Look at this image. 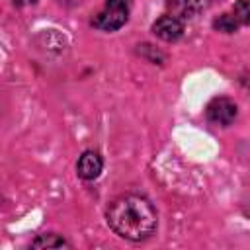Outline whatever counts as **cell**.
Here are the masks:
<instances>
[{
    "instance_id": "cell-1",
    "label": "cell",
    "mask_w": 250,
    "mask_h": 250,
    "mask_svg": "<svg viewBox=\"0 0 250 250\" xmlns=\"http://www.w3.org/2000/svg\"><path fill=\"white\" fill-rule=\"evenodd\" d=\"M156 209L152 203L135 193L115 197L107 207V225L123 238L143 240L156 229Z\"/></svg>"
},
{
    "instance_id": "cell-2",
    "label": "cell",
    "mask_w": 250,
    "mask_h": 250,
    "mask_svg": "<svg viewBox=\"0 0 250 250\" xmlns=\"http://www.w3.org/2000/svg\"><path fill=\"white\" fill-rule=\"evenodd\" d=\"M129 8H131V0H105V6L94 16L92 23L98 29L115 31L127 21Z\"/></svg>"
},
{
    "instance_id": "cell-3",
    "label": "cell",
    "mask_w": 250,
    "mask_h": 250,
    "mask_svg": "<svg viewBox=\"0 0 250 250\" xmlns=\"http://www.w3.org/2000/svg\"><path fill=\"white\" fill-rule=\"evenodd\" d=\"M236 117V104L229 98H215L207 105V119L215 125H230Z\"/></svg>"
},
{
    "instance_id": "cell-4",
    "label": "cell",
    "mask_w": 250,
    "mask_h": 250,
    "mask_svg": "<svg viewBox=\"0 0 250 250\" xmlns=\"http://www.w3.org/2000/svg\"><path fill=\"white\" fill-rule=\"evenodd\" d=\"M152 31H154V35H158V37L164 39V41H176V39H180L182 33H184V23H182L178 18L166 14V16H160V18L154 21Z\"/></svg>"
},
{
    "instance_id": "cell-5",
    "label": "cell",
    "mask_w": 250,
    "mask_h": 250,
    "mask_svg": "<svg viewBox=\"0 0 250 250\" xmlns=\"http://www.w3.org/2000/svg\"><path fill=\"white\" fill-rule=\"evenodd\" d=\"M102 166H104V162H102L100 154L94 152V150H86V152L80 156V160H78V164H76V170H78V176H80V178H84V180H94V178L100 176Z\"/></svg>"
},
{
    "instance_id": "cell-6",
    "label": "cell",
    "mask_w": 250,
    "mask_h": 250,
    "mask_svg": "<svg viewBox=\"0 0 250 250\" xmlns=\"http://www.w3.org/2000/svg\"><path fill=\"white\" fill-rule=\"evenodd\" d=\"M168 6L172 10L170 16L178 18L180 21L193 18V14L197 12V0H168Z\"/></svg>"
},
{
    "instance_id": "cell-7",
    "label": "cell",
    "mask_w": 250,
    "mask_h": 250,
    "mask_svg": "<svg viewBox=\"0 0 250 250\" xmlns=\"http://www.w3.org/2000/svg\"><path fill=\"white\" fill-rule=\"evenodd\" d=\"M219 31H225V33H230V31H234L236 27H238V21H236V18L232 16V14H223L219 20H215V23H213Z\"/></svg>"
},
{
    "instance_id": "cell-8",
    "label": "cell",
    "mask_w": 250,
    "mask_h": 250,
    "mask_svg": "<svg viewBox=\"0 0 250 250\" xmlns=\"http://www.w3.org/2000/svg\"><path fill=\"white\" fill-rule=\"evenodd\" d=\"M232 16L236 18L238 23H246V21H248V2H246V0H238V2L234 4Z\"/></svg>"
},
{
    "instance_id": "cell-9",
    "label": "cell",
    "mask_w": 250,
    "mask_h": 250,
    "mask_svg": "<svg viewBox=\"0 0 250 250\" xmlns=\"http://www.w3.org/2000/svg\"><path fill=\"white\" fill-rule=\"evenodd\" d=\"M66 242L62 240V238H57L55 234H45V236H41V238H37L35 242H33V246H64Z\"/></svg>"
},
{
    "instance_id": "cell-10",
    "label": "cell",
    "mask_w": 250,
    "mask_h": 250,
    "mask_svg": "<svg viewBox=\"0 0 250 250\" xmlns=\"http://www.w3.org/2000/svg\"><path fill=\"white\" fill-rule=\"evenodd\" d=\"M16 4H20V6H29V4H35L37 0H14Z\"/></svg>"
}]
</instances>
